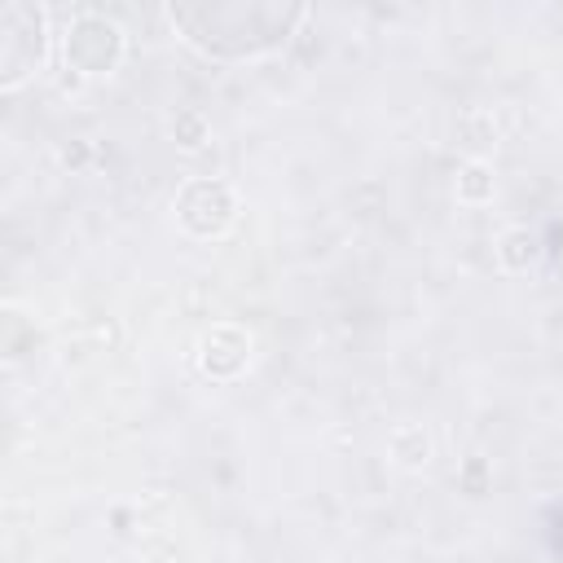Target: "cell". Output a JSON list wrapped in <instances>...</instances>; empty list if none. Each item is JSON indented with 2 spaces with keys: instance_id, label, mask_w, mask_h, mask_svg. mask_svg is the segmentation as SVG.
Segmentation results:
<instances>
[{
  "instance_id": "cell-1",
  "label": "cell",
  "mask_w": 563,
  "mask_h": 563,
  "mask_svg": "<svg viewBox=\"0 0 563 563\" xmlns=\"http://www.w3.org/2000/svg\"><path fill=\"white\" fill-rule=\"evenodd\" d=\"M299 13H303L299 4H180L172 9V18L189 31L194 44L224 53V57L282 44L290 26L299 22Z\"/></svg>"
}]
</instances>
